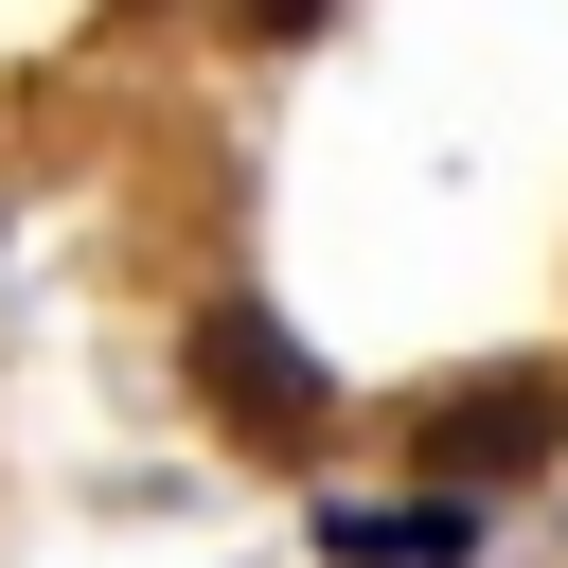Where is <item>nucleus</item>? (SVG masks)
Wrapping results in <instances>:
<instances>
[{
    "label": "nucleus",
    "mask_w": 568,
    "mask_h": 568,
    "mask_svg": "<svg viewBox=\"0 0 568 568\" xmlns=\"http://www.w3.org/2000/svg\"><path fill=\"white\" fill-rule=\"evenodd\" d=\"M178 373H195V408H213L248 462H320V444H337V373H320V355L284 337V302H248V284H213V302H195Z\"/></svg>",
    "instance_id": "1"
},
{
    "label": "nucleus",
    "mask_w": 568,
    "mask_h": 568,
    "mask_svg": "<svg viewBox=\"0 0 568 568\" xmlns=\"http://www.w3.org/2000/svg\"><path fill=\"white\" fill-rule=\"evenodd\" d=\"M568 444V373H462V390H426V462H444V497H479V479H532Z\"/></svg>",
    "instance_id": "2"
},
{
    "label": "nucleus",
    "mask_w": 568,
    "mask_h": 568,
    "mask_svg": "<svg viewBox=\"0 0 568 568\" xmlns=\"http://www.w3.org/2000/svg\"><path fill=\"white\" fill-rule=\"evenodd\" d=\"M320 550L337 568H479V497H320Z\"/></svg>",
    "instance_id": "3"
},
{
    "label": "nucleus",
    "mask_w": 568,
    "mask_h": 568,
    "mask_svg": "<svg viewBox=\"0 0 568 568\" xmlns=\"http://www.w3.org/2000/svg\"><path fill=\"white\" fill-rule=\"evenodd\" d=\"M231 18H248V36H266V53H284V36H320V18H337V0H231Z\"/></svg>",
    "instance_id": "4"
}]
</instances>
